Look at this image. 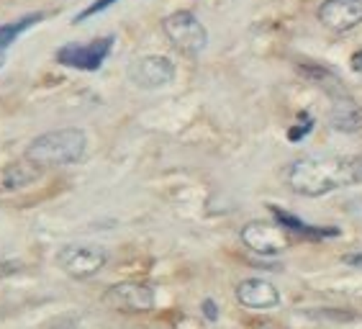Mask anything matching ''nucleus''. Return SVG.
<instances>
[{"label": "nucleus", "instance_id": "18", "mask_svg": "<svg viewBox=\"0 0 362 329\" xmlns=\"http://www.w3.org/2000/svg\"><path fill=\"white\" fill-rule=\"evenodd\" d=\"M341 262H344V265H349V267H360V270H362V253L344 255V258H341Z\"/></svg>", "mask_w": 362, "mask_h": 329}, {"label": "nucleus", "instance_id": "15", "mask_svg": "<svg viewBox=\"0 0 362 329\" xmlns=\"http://www.w3.org/2000/svg\"><path fill=\"white\" fill-rule=\"evenodd\" d=\"M298 121L300 124H296V127L288 132V139L291 142H300L308 132H311V129H314V119H311L308 113H298Z\"/></svg>", "mask_w": 362, "mask_h": 329}, {"label": "nucleus", "instance_id": "3", "mask_svg": "<svg viewBox=\"0 0 362 329\" xmlns=\"http://www.w3.org/2000/svg\"><path fill=\"white\" fill-rule=\"evenodd\" d=\"M162 31L175 50L185 57H198L209 47V31L190 11H175L162 21Z\"/></svg>", "mask_w": 362, "mask_h": 329}, {"label": "nucleus", "instance_id": "10", "mask_svg": "<svg viewBox=\"0 0 362 329\" xmlns=\"http://www.w3.org/2000/svg\"><path fill=\"white\" fill-rule=\"evenodd\" d=\"M237 301L247 308H275L280 304V294L270 280L247 278L237 286Z\"/></svg>", "mask_w": 362, "mask_h": 329}, {"label": "nucleus", "instance_id": "2", "mask_svg": "<svg viewBox=\"0 0 362 329\" xmlns=\"http://www.w3.org/2000/svg\"><path fill=\"white\" fill-rule=\"evenodd\" d=\"M88 149V137L83 129H54L42 137H36L26 149V160L39 165V168H62V165H75L85 157Z\"/></svg>", "mask_w": 362, "mask_h": 329}, {"label": "nucleus", "instance_id": "7", "mask_svg": "<svg viewBox=\"0 0 362 329\" xmlns=\"http://www.w3.org/2000/svg\"><path fill=\"white\" fill-rule=\"evenodd\" d=\"M291 234H288L278 221H250L242 226V242L257 255H280L291 247Z\"/></svg>", "mask_w": 362, "mask_h": 329}, {"label": "nucleus", "instance_id": "17", "mask_svg": "<svg viewBox=\"0 0 362 329\" xmlns=\"http://www.w3.org/2000/svg\"><path fill=\"white\" fill-rule=\"evenodd\" d=\"M203 311H206V319H209V322H216V319H218V308H216V304L211 301V299H206V301H203Z\"/></svg>", "mask_w": 362, "mask_h": 329}, {"label": "nucleus", "instance_id": "1", "mask_svg": "<svg viewBox=\"0 0 362 329\" xmlns=\"http://www.w3.org/2000/svg\"><path fill=\"white\" fill-rule=\"evenodd\" d=\"M288 188L298 196L321 198L339 188L362 185L360 154H329V157H300L286 170Z\"/></svg>", "mask_w": 362, "mask_h": 329}, {"label": "nucleus", "instance_id": "20", "mask_svg": "<svg viewBox=\"0 0 362 329\" xmlns=\"http://www.w3.org/2000/svg\"><path fill=\"white\" fill-rule=\"evenodd\" d=\"M0 67H3V54H0Z\"/></svg>", "mask_w": 362, "mask_h": 329}, {"label": "nucleus", "instance_id": "11", "mask_svg": "<svg viewBox=\"0 0 362 329\" xmlns=\"http://www.w3.org/2000/svg\"><path fill=\"white\" fill-rule=\"evenodd\" d=\"M270 211H272V217H275V221H278L291 237H303V239H311V242L339 237V229H337V226H314V224H308V221H303V219H298L296 214H291V211L280 209V206H270Z\"/></svg>", "mask_w": 362, "mask_h": 329}, {"label": "nucleus", "instance_id": "9", "mask_svg": "<svg viewBox=\"0 0 362 329\" xmlns=\"http://www.w3.org/2000/svg\"><path fill=\"white\" fill-rule=\"evenodd\" d=\"M319 21L332 34H347L362 23V0H324L319 6Z\"/></svg>", "mask_w": 362, "mask_h": 329}, {"label": "nucleus", "instance_id": "14", "mask_svg": "<svg viewBox=\"0 0 362 329\" xmlns=\"http://www.w3.org/2000/svg\"><path fill=\"white\" fill-rule=\"evenodd\" d=\"M44 18H47V13H31V16H23V18H18V21H13V23L0 26V54H3L23 31H28V28L36 26V23L44 21Z\"/></svg>", "mask_w": 362, "mask_h": 329}, {"label": "nucleus", "instance_id": "8", "mask_svg": "<svg viewBox=\"0 0 362 329\" xmlns=\"http://www.w3.org/2000/svg\"><path fill=\"white\" fill-rule=\"evenodd\" d=\"M129 80H132L136 88H144V91H157V88H165L175 80V64L170 62L168 57L160 54H146L134 59L129 64Z\"/></svg>", "mask_w": 362, "mask_h": 329}, {"label": "nucleus", "instance_id": "6", "mask_svg": "<svg viewBox=\"0 0 362 329\" xmlns=\"http://www.w3.org/2000/svg\"><path fill=\"white\" fill-rule=\"evenodd\" d=\"M103 304L121 314H146L154 308V291L146 283L124 280L103 294Z\"/></svg>", "mask_w": 362, "mask_h": 329}, {"label": "nucleus", "instance_id": "13", "mask_svg": "<svg viewBox=\"0 0 362 329\" xmlns=\"http://www.w3.org/2000/svg\"><path fill=\"white\" fill-rule=\"evenodd\" d=\"M42 175V168L34 165V162H16V165H8V168L0 170V190H18L26 188L36 178Z\"/></svg>", "mask_w": 362, "mask_h": 329}, {"label": "nucleus", "instance_id": "16", "mask_svg": "<svg viewBox=\"0 0 362 329\" xmlns=\"http://www.w3.org/2000/svg\"><path fill=\"white\" fill-rule=\"evenodd\" d=\"M113 3H119V0H95V3H90V6L85 8L83 13L77 16V18H75V23H80V21H88V18H90V16H98V13H103L105 8H111Z\"/></svg>", "mask_w": 362, "mask_h": 329}, {"label": "nucleus", "instance_id": "19", "mask_svg": "<svg viewBox=\"0 0 362 329\" xmlns=\"http://www.w3.org/2000/svg\"><path fill=\"white\" fill-rule=\"evenodd\" d=\"M349 67H352V72L362 75V50H357L355 54L349 57Z\"/></svg>", "mask_w": 362, "mask_h": 329}, {"label": "nucleus", "instance_id": "5", "mask_svg": "<svg viewBox=\"0 0 362 329\" xmlns=\"http://www.w3.org/2000/svg\"><path fill=\"white\" fill-rule=\"evenodd\" d=\"M57 262L70 278L83 280L103 270V265L108 262V253L98 245H67L59 250Z\"/></svg>", "mask_w": 362, "mask_h": 329}, {"label": "nucleus", "instance_id": "12", "mask_svg": "<svg viewBox=\"0 0 362 329\" xmlns=\"http://www.w3.org/2000/svg\"><path fill=\"white\" fill-rule=\"evenodd\" d=\"M329 124L339 134L362 132V105L355 98H349L347 93H337L332 113H329Z\"/></svg>", "mask_w": 362, "mask_h": 329}, {"label": "nucleus", "instance_id": "4", "mask_svg": "<svg viewBox=\"0 0 362 329\" xmlns=\"http://www.w3.org/2000/svg\"><path fill=\"white\" fill-rule=\"evenodd\" d=\"M113 42H116L113 36H100V39H93L88 44H64L62 50H57V62L72 67V70L95 72L108 59Z\"/></svg>", "mask_w": 362, "mask_h": 329}]
</instances>
